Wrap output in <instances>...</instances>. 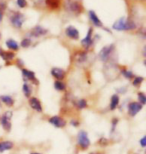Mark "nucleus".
<instances>
[{"label": "nucleus", "mask_w": 146, "mask_h": 154, "mask_svg": "<svg viewBox=\"0 0 146 154\" xmlns=\"http://www.w3.org/2000/svg\"><path fill=\"white\" fill-rule=\"evenodd\" d=\"M0 68H1V67H0Z\"/></svg>", "instance_id": "nucleus-38"}, {"label": "nucleus", "mask_w": 146, "mask_h": 154, "mask_svg": "<svg viewBox=\"0 0 146 154\" xmlns=\"http://www.w3.org/2000/svg\"><path fill=\"white\" fill-rule=\"evenodd\" d=\"M1 52H2V50H1V49H0V54H1Z\"/></svg>", "instance_id": "nucleus-37"}, {"label": "nucleus", "mask_w": 146, "mask_h": 154, "mask_svg": "<svg viewBox=\"0 0 146 154\" xmlns=\"http://www.w3.org/2000/svg\"><path fill=\"white\" fill-rule=\"evenodd\" d=\"M51 75L54 77V78H56L59 81H61L62 79H64L65 75H66V72L64 71L63 69L61 68H58V67H54V68H52L51 70Z\"/></svg>", "instance_id": "nucleus-12"}, {"label": "nucleus", "mask_w": 146, "mask_h": 154, "mask_svg": "<svg viewBox=\"0 0 146 154\" xmlns=\"http://www.w3.org/2000/svg\"><path fill=\"white\" fill-rule=\"evenodd\" d=\"M16 3H17V5L19 6L20 8H23V7H25L26 6V0H16Z\"/></svg>", "instance_id": "nucleus-30"}, {"label": "nucleus", "mask_w": 146, "mask_h": 154, "mask_svg": "<svg viewBox=\"0 0 146 154\" xmlns=\"http://www.w3.org/2000/svg\"><path fill=\"white\" fill-rule=\"evenodd\" d=\"M12 147H13V143L11 141H2L0 142V152L8 151V150L12 149Z\"/></svg>", "instance_id": "nucleus-16"}, {"label": "nucleus", "mask_w": 146, "mask_h": 154, "mask_svg": "<svg viewBox=\"0 0 146 154\" xmlns=\"http://www.w3.org/2000/svg\"><path fill=\"white\" fill-rule=\"evenodd\" d=\"M90 154H100V153H97V152H93V153H90Z\"/></svg>", "instance_id": "nucleus-35"}, {"label": "nucleus", "mask_w": 146, "mask_h": 154, "mask_svg": "<svg viewBox=\"0 0 146 154\" xmlns=\"http://www.w3.org/2000/svg\"><path fill=\"white\" fill-rule=\"evenodd\" d=\"M31 154H40V153H36V152H35V153H31Z\"/></svg>", "instance_id": "nucleus-36"}, {"label": "nucleus", "mask_w": 146, "mask_h": 154, "mask_svg": "<svg viewBox=\"0 0 146 154\" xmlns=\"http://www.w3.org/2000/svg\"><path fill=\"white\" fill-rule=\"evenodd\" d=\"M47 32H48L47 29L43 28L42 26L37 25V26L34 27L32 30H31L30 34L32 36H34V37H40V36H43V35L47 34Z\"/></svg>", "instance_id": "nucleus-11"}, {"label": "nucleus", "mask_w": 146, "mask_h": 154, "mask_svg": "<svg viewBox=\"0 0 146 154\" xmlns=\"http://www.w3.org/2000/svg\"><path fill=\"white\" fill-rule=\"evenodd\" d=\"M143 80H144V78H143V77H141V76L135 77V78L133 79V81H132V84H133V86L137 87V86H140L141 83L143 82Z\"/></svg>", "instance_id": "nucleus-26"}, {"label": "nucleus", "mask_w": 146, "mask_h": 154, "mask_svg": "<svg viewBox=\"0 0 146 154\" xmlns=\"http://www.w3.org/2000/svg\"><path fill=\"white\" fill-rule=\"evenodd\" d=\"M10 21H11L12 25H13L15 28H21L23 22L25 21V17H24L23 14L18 13V12H14V13L11 15Z\"/></svg>", "instance_id": "nucleus-4"}, {"label": "nucleus", "mask_w": 146, "mask_h": 154, "mask_svg": "<svg viewBox=\"0 0 146 154\" xmlns=\"http://www.w3.org/2000/svg\"><path fill=\"white\" fill-rule=\"evenodd\" d=\"M22 74L27 80H31V81L35 80V73L33 71H30L28 69H22Z\"/></svg>", "instance_id": "nucleus-19"}, {"label": "nucleus", "mask_w": 146, "mask_h": 154, "mask_svg": "<svg viewBox=\"0 0 146 154\" xmlns=\"http://www.w3.org/2000/svg\"><path fill=\"white\" fill-rule=\"evenodd\" d=\"M122 74L125 76L127 79H130L133 77V73L131 71H129V70H122Z\"/></svg>", "instance_id": "nucleus-29"}, {"label": "nucleus", "mask_w": 146, "mask_h": 154, "mask_svg": "<svg viewBox=\"0 0 146 154\" xmlns=\"http://www.w3.org/2000/svg\"><path fill=\"white\" fill-rule=\"evenodd\" d=\"M46 5L51 9H56L59 6V1L58 0H46Z\"/></svg>", "instance_id": "nucleus-24"}, {"label": "nucleus", "mask_w": 146, "mask_h": 154, "mask_svg": "<svg viewBox=\"0 0 146 154\" xmlns=\"http://www.w3.org/2000/svg\"><path fill=\"white\" fill-rule=\"evenodd\" d=\"M65 34L69 38L74 39V40H77L79 38V31L74 26H68L67 28L65 29Z\"/></svg>", "instance_id": "nucleus-9"}, {"label": "nucleus", "mask_w": 146, "mask_h": 154, "mask_svg": "<svg viewBox=\"0 0 146 154\" xmlns=\"http://www.w3.org/2000/svg\"><path fill=\"white\" fill-rule=\"evenodd\" d=\"M20 45L22 46L23 48H28L31 45V40L29 38H24V39H22V41H21Z\"/></svg>", "instance_id": "nucleus-28"}, {"label": "nucleus", "mask_w": 146, "mask_h": 154, "mask_svg": "<svg viewBox=\"0 0 146 154\" xmlns=\"http://www.w3.org/2000/svg\"><path fill=\"white\" fill-rule=\"evenodd\" d=\"M12 111H6L3 116L0 118V122H1V125L3 129L6 132H9L11 130V118H12Z\"/></svg>", "instance_id": "nucleus-3"}, {"label": "nucleus", "mask_w": 146, "mask_h": 154, "mask_svg": "<svg viewBox=\"0 0 146 154\" xmlns=\"http://www.w3.org/2000/svg\"><path fill=\"white\" fill-rule=\"evenodd\" d=\"M81 44L84 46L86 49H88L90 46H91V44H92V28H89L86 37L84 39H82Z\"/></svg>", "instance_id": "nucleus-13"}, {"label": "nucleus", "mask_w": 146, "mask_h": 154, "mask_svg": "<svg viewBox=\"0 0 146 154\" xmlns=\"http://www.w3.org/2000/svg\"><path fill=\"white\" fill-rule=\"evenodd\" d=\"M22 90H23V93L25 95L26 97H29L31 93H32V89H31L30 85L28 83H24L23 84V87H22Z\"/></svg>", "instance_id": "nucleus-22"}, {"label": "nucleus", "mask_w": 146, "mask_h": 154, "mask_svg": "<svg viewBox=\"0 0 146 154\" xmlns=\"http://www.w3.org/2000/svg\"><path fill=\"white\" fill-rule=\"evenodd\" d=\"M48 121H49V123H51L52 125L55 126V127H57V128H62L66 125V121H65L62 117L57 116V115L52 116L51 118L48 119Z\"/></svg>", "instance_id": "nucleus-6"}, {"label": "nucleus", "mask_w": 146, "mask_h": 154, "mask_svg": "<svg viewBox=\"0 0 146 154\" xmlns=\"http://www.w3.org/2000/svg\"><path fill=\"white\" fill-rule=\"evenodd\" d=\"M54 88L58 91H63V90H65V88H66V84L62 81L57 80V81H55V83H54Z\"/></svg>", "instance_id": "nucleus-23"}, {"label": "nucleus", "mask_w": 146, "mask_h": 154, "mask_svg": "<svg viewBox=\"0 0 146 154\" xmlns=\"http://www.w3.org/2000/svg\"><path fill=\"white\" fill-rule=\"evenodd\" d=\"M114 49V45H109V46H105L100 50L99 52V58H100L101 61H103V62H106V61L109 59L111 53H112Z\"/></svg>", "instance_id": "nucleus-5"}, {"label": "nucleus", "mask_w": 146, "mask_h": 154, "mask_svg": "<svg viewBox=\"0 0 146 154\" xmlns=\"http://www.w3.org/2000/svg\"><path fill=\"white\" fill-rule=\"evenodd\" d=\"M0 56H1L3 58V60H5V61H11L12 59L14 58V53L13 52H6V51H2L1 52V54H0Z\"/></svg>", "instance_id": "nucleus-20"}, {"label": "nucleus", "mask_w": 146, "mask_h": 154, "mask_svg": "<svg viewBox=\"0 0 146 154\" xmlns=\"http://www.w3.org/2000/svg\"><path fill=\"white\" fill-rule=\"evenodd\" d=\"M2 18H3V14H2V12L0 11V21H2Z\"/></svg>", "instance_id": "nucleus-34"}, {"label": "nucleus", "mask_w": 146, "mask_h": 154, "mask_svg": "<svg viewBox=\"0 0 146 154\" xmlns=\"http://www.w3.org/2000/svg\"><path fill=\"white\" fill-rule=\"evenodd\" d=\"M89 19L91 20V22L94 24L95 26L102 27V22H101L100 19H99L98 16L96 15V13L93 10H90L89 11Z\"/></svg>", "instance_id": "nucleus-14"}, {"label": "nucleus", "mask_w": 146, "mask_h": 154, "mask_svg": "<svg viewBox=\"0 0 146 154\" xmlns=\"http://www.w3.org/2000/svg\"><path fill=\"white\" fill-rule=\"evenodd\" d=\"M77 143L82 149H87L90 146V139L85 131H80L77 135Z\"/></svg>", "instance_id": "nucleus-2"}, {"label": "nucleus", "mask_w": 146, "mask_h": 154, "mask_svg": "<svg viewBox=\"0 0 146 154\" xmlns=\"http://www.w3.org/2000/svg\"><path fill=\"white\" fill-rule=\"evenodd\" d=\"M86 57H87V55H86L85 52H78V53L75 55V59L78 63L84 62L86 60Z\"/></svg>", "instance_id": "nucleus-21"}, {"label": "nucleus", "mask_w": 146, "mask_h": 154, "mask_svg": "<svg viewBox=\"0 0 146 154\" xmlns=\"http://www.w3.org/2000/svg\"><path fill=\"white\" fill-rule=\"evenodd\" d=\"M137 97H138V103H140L142 106L146 104V96L143 92H138Z\"/></svg>", "instance_id": "nucleus-25"}, {"label": "nucleus", "mask_w": 146, "mask_h": 154, "mask_svg": "<svg viewBox=\"0 0 146 154\" xmlns=\"http://www.w3.org/2000/svg\"><path fill=\"white\" fill-rule=\"evenodd\" d=\"M67 9L74 14H79L80 12L82 11V6L80 5L79 2L72 1V2H69L67 4Z\"/></svg>", "instance_id": "nucleus-8"}, {"label": "nucleus", "mask_w": 146, "mask_h": 154, "mask_svg": "<svg viewBox=\"0 0 146 154\" xmlns=\"http://www.w3.org/2000/svg\"><path fill=\"white\" fill-rule=\"evenodd\" d=\"M140 145L142 146V147H145L146 146V137L145 136H143L141 138V140H140Z\"/></svg>", "instance_id": "nucleus-32"}, {"label": "nucleus", "mask_w": 146, "mask_h": 154, "mask_svg": "<svg viewBox=\"0 0 146 154\" xmlns=\"http://www.w3.org/2000/svg\"><path fill=\"white\" fill-rule=\"evenodd\" d=\"M71 125H73V126H78V125H79V122H78V121H76V120H72V121H71Z\"/></svg>", "instance_id": "nucleus-33"}, {"label": "nucleus", "mask_w": 146, "mask_h": 154, "mask_svg": "<svg viewBox=\"0 0 146 154\" xmlns=\"http://www.w3.org/2000/svg\"><path fill=\"white\" fill-rule=\"evenodd\" d=\"M5 44H6V46H7V48H9L10 50L16 51V50L19 49V45H18V43L13 39H8L7 41H6Z\"/></svg>", "instance_id": "nucleus-17"}, {"label": "nucleus", "mask_w": 146, "mask_h": 154, "mask_svg": "<svg viewBox=\"0 0 146 154\" xmlns=\"http://www.w3.org/2000/svg\"><path fill=\"white\" fill-rule=\"evenodd\" d=\"M119 104V96L117 94H114L111 96L110 99V110H114L116 109V107Z\"/></svg>", "instance_id": "nucleus-18"}, {"label": "nucleus", "mask_w": 146, "mask_h": 154, "mask_svg": "<svg viewBox=\"0 0 146 154\" xmlns=\"http://www.w3.org/2000/svg\"><path fill=\"white\" fill-rule=\"evenodd\" d=\"M6 8V2L4 1V0H0V11H3L5 10Z\"/></svg>", "instance_id": "nucleus-31"}, {"label": "nucleus", "mask_w": 146, "mask_h": 154, "mask_svg": "<svg viewBox=\"0 0 146 154\" xmlns=\"http://www.w3.org/2000/svg\"><path fill=\"white\" fill-rule=\"evenodd\" d=\"M29 105L30 107L32 108L33 110H35L37 112H42V105H41V102L38 98L36 97H32L29 99Z\"/></svg>", "instance_id": "nucleus-10"}, {"label": "nucleus", "mask_w": 146, "mask_h": 154, "mask_svg": "<svg viewBox=\"0 0 146 154\" xmlns=\"http://www.w3.org/2000/svg\"><path fill=\"white\" fill-rule=\"evenodd\" d=\"M76 105H77V108L78 109H84L87 107V102H86V100H84V99H80L77 101Z\"/></svg>", "instance_id": "nucleus-27"}, {"label": "nucleus", "mask_w": 146, "mask_h": 154, "mask_svg": "<svg viewBox=\"0 0 146 154\" xmlns=\"http://www.w3.org/2000/svg\"><path fill=\"white\" fill-rule=\"evenodd\" d=\"M135 23L132 20L126 19L125 17H121L114 22L112 28L117 31H122V30H133L135 29Z\"/></svg>", "instance_id": "nucleus-1"}, {"label": "nucleus", "mask_w": 146, "mask_h": 154, "mask_svg": "<svg viewBox=\"0 0 146 154\" xmlns=\"http://www.w3.org/2000/svg\"><path fill=\"white\" fill-rule=\"evenodd\" d=\"M141 109H142V105L138 102H131L128 105V113L132 117H134L138 112H140Z\"/></svg>", "instance_id": "nucleus-7"}, {"label": "nucleus", "mask_w": 146, "mask_h": 154, "mask_svg": "<svg viewBox=\"0 0 146 154\" xmlns=\"http://www.w3.org/2000/svg\"><path fill=\"white\" fill-rule=\"evenodd\" d=\"M0 36H1V35H0Z\"/></svg>", "instance_id": "nucleus-39"}, {"label": "nucleus", "mask_w": 146, "mask_h": 154, "mask_svg": "<svg viewBox=\"0 0 146 154\" xmlns=\"http://www.w3.org/2000/svg\"><path fill=\"white\" fill-rule=\"evenodd\" d=\"M0 101L3 104H5L7 107L13 106L14 104V99L11 96H9V95H2V96H0Z\"/></svg>", "instance_id": "nucleus-15"}]
</instances>
